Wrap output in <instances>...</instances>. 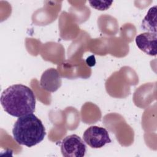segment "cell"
I'll return each instance as SVG.
<instances>
[{"label":"cell","mask_w":157,"mask_h":157,"mask_svg":"<svg viewBox=\"0 0 157 157\" xmlns=\"http://www.w3.org/2000/svg\"><path fill=\"white\" fill-rule=\"evenodd\" d=\"M61 151L64 157H83L86 154V146L78 135L71 134L63 139Z\"/></svg>","instance_id":"3"},{"label":"cell","mask_w":157,"mask_h":157,"mask_svg":"<svg viewBox=\"0 0 157 157\" xmlns=\"http://www.w3.org/2000/svg\"><path fill=\"white\" fill-rule=\"evenodd\" d=\"M62 83L61 77L55 68H49L45 71L40 80V86L49 92H55L58 90Z\"/></svg>","instance_id":"6"},{"label":"cell","mask_w":157,"mask_h":157,"mask_svg":"<svg viewBox=\"0 0 157 157\" xmlns=\"http://www.w3.org/2000/svg\"><path fill=\"white\" fill-rule=\"evenodd\" d=\"M137 47L146 54L150 56L156 55L157 34L145 32L137 35L135 39Z\"/></svg>","instance_id":"5"},{"label":"cell","mask_w":157,"mask_h":157,"mask_svg":"<svg viewBox=\"0 0 157 157\" xmlns=\"http://www.w3.org/2000/svg\"><path fill=\"white\" fill-rule=\"evenodd\" d=\"M1 104L9 115L20 117L34 112L36 96L33 90L22 84L12 85L3 91Z\"/></svg>","instance_id":"1"},{"label":"cell","mask_w":157,"mask_h":157,"mask_svg":"<svg viewBox=\"0 0 157 157\" xmlns=\"http://www.w3.org/2000/svg\"><path fill=\"white\" fill-rule=\"evenodd\" d=\"M141 28L147 32L156 33V6L148 10L142 21Z\"/></svg>","instance_id":"7"},{"label":"cell","mask_w":157,"mask_h":157,"mask_svg":"<svg viewBox=\"0 0 157 157\" xmlns=\"http://www.w3.org/2000/svg\"><path fill=\"white\" fill-rule=\"evenodd\" d=\"M83 139L93 148H100L111 142L107 129L97 126H91L87 128L83 134Z\"/></svg>","instance_id":"4"},{"label":"cell","mask_w":157,"mask_h":157,"mask_svg":"<svg viewBox=\"0 0 157 157\" xmlns=\"http://www.w3.org/2000/svg\"><path fill=\"white\" fill-rule=\"evenodd\" d=\"M12 134L18 144L28 147L39 144L46 135L42 121L33 113L18 118L13 124Z\"/></svg>","instance_id":"2"}]
</instances>
